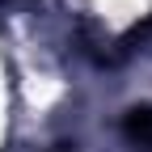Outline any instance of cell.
<instances>
[{
  "label": "cell",
  "instance_id": "cell-1",
  "mask_svg": "<svg viewBox=\"0 0 152 152\" xmlns=\"http://www.w3.org/2000/svg\"><path fill=\"white\" fill-rule=\"evenodd\" d=\"M123 135L135 144V148H148V152H152V110H148V106L127 110V118H123Z\"/></svg>",
  "mask_w": 152,
  "mask_h": 152
},
{
  "label": "cell",
  "instance_id": "cell-2",
  "mask_svg": "<svg viewBox=\"0 0 152 152\" xmlns=\"http://www.w3.org/2000/svg\"><path fill=\"white\" fill-rule=\"evenodd\" d=\"M148 34H152V13H148V17H144V21H140V26H135V30H131V38H148Z\"/></svg>",
  "mask_w": 152,
  "mask_h": 152
}]
</instances>
